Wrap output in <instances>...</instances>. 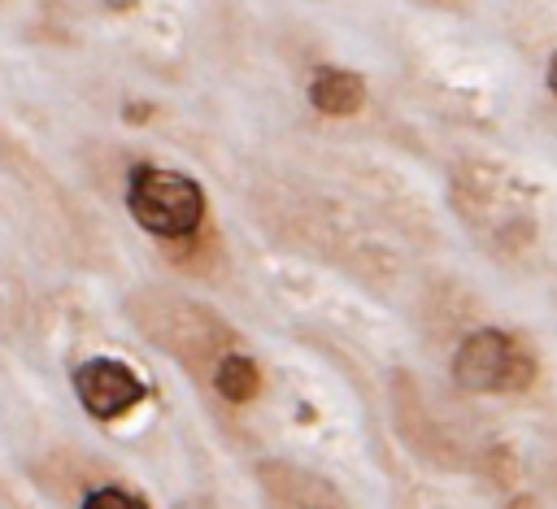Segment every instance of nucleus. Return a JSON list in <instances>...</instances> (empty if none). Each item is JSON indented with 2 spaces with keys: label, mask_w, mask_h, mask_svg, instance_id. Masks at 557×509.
Wrapping results in <instances>:
<instances>
[{
  "label": "nucleus",
  "mask_w": 557,
  "mask_h": 509,
  "mask_svg": "<svg viewBox=\"0 0 557 509\" xmlns=\"http://www.w3.org/2000/svg\"><path fill=\"white\" fill-rule=\"evenodd\" d=\"M544 83H548V91L557 96V52L548 57V65H544Z\"/></svg>",
  "instance_id": "nucleus-8"
},
{
  "label": "nucleus",
  "mask_w": 557,
  "mask_h": 509,
  "mask_svg": "<svg viewBox=\"0 0 557 509\" xmlns=\"http://www.w3.org/2000/svg\"><path fill=\"white\" fill-rule=\"evenodd\" d=\"M78 509H152V505L122 483H104V487H91Z\"/></svg>",
  "instance_id": "nucleus-6"
},
{
  "label": "nucleus",
  "mask_w": 557,
  "mask_h": 509,
  "mask_svg": "<svg viewBox=\"0 0 557 509\" xmlns=\"http://www.w3.org/2000/svg\"><path fill=\"white\" fill-rule=\"evenodd\" d=\"M74 396L96 422H117L148 396V383L117 357H87L74 370Z\"/></svg>",
  "instance_id": "nucleus-3"
},
{
  "label": "nucleus",
  "mask_w": 557,
  "mask_h": 509,
  "mask_svg": "<svg viewBox=\"0 0 557 509\" xmlns=\"http://www.w3.org/2000/svg\"><path fill=\"white\" fill-rule=\"evenodd\" d=\"M453 378L466 392H522L535 378V357L518 344V335L500 331V326H479L470 331L457 352H453Z\"/></svg>",
  "instance_id": "nucleus-2"
},
{
  "label": "nucleus",
  "mask_w": 557,
  "mask_h": 509,
  "mask_svg": "<svg viewBox=\"0 0 557 509\" xmlns=\"http://www.w3.org/2000/svg\"><path fill=\"white\" fill-rule=\"evenodd\" d=\"M126 213L157 239H187L205 222V187L183 170L135 161L126 170Z\"/></svg>",
  "instance_id": "nucleus-1"
},
{
  "label": "nucleus",
  "mask_w": 557,
  "mask_h": 509,
  "mask_svg": "<svg viewBox=\"0 0 557 509\" xmlns=\"http://www.w3.org/2000/svg\"><path fill=\"white\" fill-rule=\"evenodd\" d=\"M213 387L218 396H226L231 405H244L261 392V370L248 352H226L218 365H213Z\"/></svg>",
  "instance_id": "nucleus-5"
},
{
  "label": "nucleus",
  "mask_w": 557,
  "mask_h": 509,
  "mask_svg": "<svg viewBox=\"0 0 557 509\" xmlns=\"http://www.w3.org/2000/svg\"><path fill=\"white\" fill-rule=\"evenodd\" d=\"M309 104L326 117H352L366 104V78L348 65H318L309 74Z\"/></svg>",
  "instance_id": "nucleus-4"
},
{
  "label": "nucleus",
  "mask_w": 557,
  "mask_h": 509,
  "mask_svg": "<svg viewBox=\"0 0 557 509\" xmlns=\"http://www.w3.org/2000/svg\"><path fill=\"white\" fill-rule=\"evenodd\" d=\"M152 113H157V109H152L148 100H131V104L122 109V117H126V122H148Z\"/></svg>",
  "instance_id": "nucleus-7"
}]
</instances>
